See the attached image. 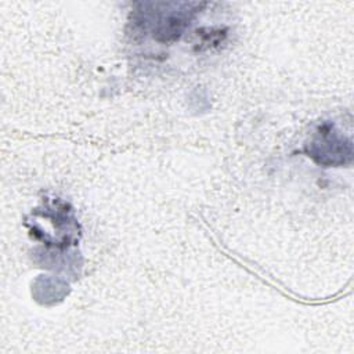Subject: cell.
<instances>
[{
    "instance_id": "cell-1",
    "label": "cell",
    "mask_w": 354,
    "mask_h": 354,
    "mask_svg": "<svg viewBox=\"0 0 354 354\" xmlns=\"http://www.w3.org/2000/svg\"><path fill=\"white\" fill-rule=\"evenodd\" d=\"M306 152L317 163L324 166H339L351 160V141L344 138L330 123H324L306 145Z\"/></svg>"
}]
</instances>
